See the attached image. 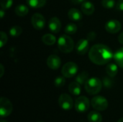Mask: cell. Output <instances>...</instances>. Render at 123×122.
Here are the masks:
<instances>
[{"instance_id": "cell-1", "label": "cell", "mask_w": 123, "mask_h": 122, "mask_svg": "<svg viewBox=\"0 0 123 122\" xmlns=\"http://www.w3.org/2000/svg\"><path fill=\"white\" fill-rule=\"evenodd\" d=\"M113 57L114 55L111 49L103 44L94 45L89 51V58L90 60L98 65L108 63Z\"/></svg>"}, {"instance_id": "cell-2", "label": "cell", "mask_w": 123, "mask_h": 122, "mask_svg": "<svg viewBox=\"0 0 123 122\" xmlns=\"http://www.w3.org/2000/svg\"><path fill=\"white\" fill-rule=\"evenodd\" d=\"M58 47L62 52L69 53L72 52L74 48V42L73 39L67 35H61L58 39Z\"/></svg>"}, {"instance_id": "cell-3", "label": "cell", "mask_w": 123, "mask_h": 122, "mask_svg": "<svg viewBox=\"0 0 123 122\" xmlns=\"http://www.w3.org/2000/svg\"><path fill=\"white\" fill-rule=\"evenodd\" d=\"M102 81L98 78H89L84 84L86 91L90 95H96L100 92L102 88Z\"/></svg>"}, {"instance_id": "cell-4", "label": "cell", "mask_w": 123, "mask_h": 122, "mask_svg": "<svg viewBox=\"0 0 123 122\" xmlns=\"http://www.w3.org/2000/svg\"><path fill=\"white\" fill-rule=\"evenodd\" d=\"M78 65L74 62H68L62 68L61 73L65 78H73L75 76L78 72Z\"/></svg>"}, {"instance_id": "cell-5", "label": "cell", "mask_w": 123, "mask_h": 122, "mask_svg": "<svg viewBox=\"0 0 123 122\" xmlns=\"http://www.w3.org/2000/svg\"><path fill=\"white\" fill-rule=\"evenodd\" d=\"M90 106V101L86 96H79L75 101V109L77 112L83 114L86 112Z\"/></svg>"}, {"instance_id": "cell-6", "label": "cell", "mask_w": 123, "mask_h": 122, "mask_svg": "<svg viewBox=\"0 0 123 122\" xmlns=\"http://www.w3.org/2000/svg\"><path fill=\"white\" fill-rule=\"evenodd\" d=\"M91 104L92 107L99 111H102L106 110L108 108V101L106 98L102 96H94L92 101Z\"/></svg>"}, {"instance_id": "cell-7", "label": "cell", "mask_w": 123, "mask_h": 122, "mask_svg": "<svg viewBox=\"0 0 123 122\" xmlns=\"http://www.w3.org/2000/svg\"><path fill=\"white\" fill-rule=\"evenodd\" d=\"M12 112V104L5 97L0 99V116L1 118L9 116Z\"/></svg>"}, {"instance_id": "cell-8", "label": "cell", "mask_w": 123, "mask_h": 122, "mask_svg": "<svg viewBox=\"0 0 123 122\" xmlns=\"http://www.w3.org/2000/svg\"><path fill=\"white\" fill-rule=\"evenodd\" d=\"M58 104L62 109L68 111L71 110L74 107V101L68 94L62 93L59 96Z\"/></svg>"}, {"instance_id": "cell-9", "label": "cell", "mask_w": 123, "mask_h": 122, "mask_svg": "<svg viewBox=\"0 0 123 122\" xmlns=\"http://www.w3.org/2000/svg\"><path fill=\"white\" fill-rule=\"evenodd\" d=\"M31 22L33 27L37 30H41L45 26V19L40 13H35L32 15Z\"/></svg>"}, {"instance_id": "cell-10", "label": "cell", "mask_w": 123, "mask_h": 122, "mask_svg": "<svg viewBox=\"0 0 123 122\" xmlns=\"http://www.w3.org/2000/svg\"><path fill=\"white\" fill-rule=\"evenodd\" d=\"M122 28L121 23L116 19H111L105 24V29L110 34H115L120 31Z\"/></svg>"}, {"instance_id": "cell-11", "label": "cell", "mask_w": 123, "mask_h": 122, "mask_svg": "<svg viewBox=\"0 0 123 122\" xmlns=\"http://www.w3.org/2000/svg\"><path fill=\"white\" fill-rule=\"evenodd\" d=\"M89 40L86 39H81L79 40L76 45V51L79 55H85L89 50Z\"/></svg>"}, {"instance_id": "cell-12", "label": "cell", "mask_w": 123, "mask_h": 122, "mask_svg": "<svg viewBox=\"0 0 123 122\" xmlns=\"http://www.w3.org/2000/svg\"><path fill=\"white\" fill-rule=\"evenodd\" d=\"M47 65L49 68L52 70H57L60 68L61 65V58L56 55H50L46 61Z\"/></svg>"}, {"instance_id": "cell-13", "label": "cell", "mask_w": 123, "mask_h": 122, "mask_svg": "<svg viewBox=\"0 0 123 122\" xmlns=\"http://www.w3.org/2000/svg\"><path fill=\"white\" fill-rule=\"evenodd\" d=\"M48 28L50 32L53 33H58L61 29V22L58 17H52L48 22Z\"/></svg>"}, {"instance_id": "cell-14", "label": "cell", "mask_w": 123, "mask_h": 122, "mask_svg": "<svg viewBox=\"0 0 123 122\" xmlns=\"http://www.w3.org/2000/svg\"><path fill=\"white\" fill-rule=\"evenodd\" d=\"M81 8L82 12L86 15H92L95 10L94 5L92 2L88 1H86L84 3H82Z\"/></svg>"}, {"instance_id": "cell-15", "label": "cell", "mask_w": 123, "mask_h": 122, "mask_svg": "<svg viewBox=\"0 0 123 122\" xmlns=\"http://www.w3.org/2000/svg\"><path fill=\"white\" fill-rule=\"evenodd\" d=\"M68 17L71 20L79 21L82 19V14L79 9L76 8H71L68 12Z\"/></svg>"}, {"instance_id": "cell-16", "label": "cell", "mask_w": 123, "mask_h": 122, "mask_svg": "<svg viewBox=\"0 0 123 122\" xmlns=\"http://www.w3.org/2000/svg\"><path fill=\"white\" fill-rule=\"evenodd\" d=\"M68 91L69 92L74 96H79L81 92V84H79L76 81L71 82L68 86Z\"/></svg>"}, {"instance_id": "cell-17", "label": "cell", "mask_w": 123, "mask_h": 122, "mask_svg": "<svg viewBox=\"0 0 123 122\" xmlns=\"http://www.w3.org/2000/svg\"><path fill=\"white\" fill-rule=\"evenodd\" d=\"M106 72L109 76L114 78L118 73V67L114 63H110L106 67Z\"/></svg>"}, {"instance_id": "cell-18", "label": "cell", "mask_w": 123, "mask_h": 122, "mask_svg": "<svg viewBox=\"0 0 123 122\" xmlns=\"http://www.w3.org/2000/svg\"><path fill=\"white\" fill-rule=\"evenodd\" d=\"M42 41L45 45L50 46L55 43L56 37L52 34H45L42 37Z\"/></svg>"}, {"instance_id": "cell-19", "label": "cell", "mask_w": 123, "mask_h": 122, "mask_svg": "<svg viewBox=\"0 0 123 122\" xmlns=\"http://www.w3.org/2000/svg\"><path fill=\"white\" fill-rule=\"evenodd\" d=\"M15 14L19 17H24L27 15L29 12V9L26 5L24 4H19L17 6H16L14 9Z\"/></svg>"}, {"instance_id": "cell-20", "label": "cell", "mask_w": 123, "mask_h": 122, "mask_svg": "<svg viewBox=\"0 0 123 122\" xmlns=\"http://www.w3.org/2000/svg\"><path fill=\"white\" fill-rule=\"evenodd\" d=\"M27 4L35 9H39L45 6L47 0H26Z\"/></svg>"}, {"instance_id": "cell-21", "label": "cell", "mask_w": 123, "mask_h": 122, "mask_svg": "<svg viewBox=\"0 0 123 122\" xmlns=\"http://www.w3.org/2000/svg\"><path fill=\"white\" fill-rule=\"evenodd\" d=\"M89 122H102V116L98 111H91L88 114Z\"/></svg>"}, {"instance_id": "cell-22", "label": "cell", "mask_w": 123, "mask_h": 122, "mask_svg": "<svg viewBox=\"0 0 123 122\" xmlns=\"http://www.w3.org/2000/svg\"><path fill=\"white\" fill-rule=\"evenodd\" d=\"M114 59L116 63L120 68H123V47L116 51V52L114 54Z\"/></svg>"}, {"instance_id": "cell-23", "label": "cell", "mask_w": 123, "mask_h": 122, "mask_svg": "<svg viewBox=\"0 0 123 122\" xmlns=\"http://www.w3.org/2000/svg\"><path fill=\"white\" fill-rule=\"evenodd\" d=\"M89 79V73L86 71H83L80 73L76 77V81L81 85H84Z\"/></svg>"}, {"instance_id": "cell-24", "label": "cell", "mask_w": 123, "mask_h": 122, "mask_svg": "<svg viewBox=\"0 0 123 122\" xmlns=\"http://www.w3.org/2000/svg\"><path fill=\"white\" fill-rule=\"evenodd\" d=\"M22 28L19 25L13 26L9 29V35L14 37H19L22 34Z\"/></svg>"}, {"instance_id": "cell-25", "label": "cell", "mask_w": 123, "mask_h": 122, "mask_svg": "<svg viewBox=\"0 0 123 122\" xmlns=\"http://www.w3.org/2000/svg\"><path fill=\"white\" fill-rule=\"evenodd\" d=\"M64 31L68 35H74L77 31V26L74 23H68L66 26Z\"/></svg>"}, {"instance_id": "cell-26", "label": "cell", "mask_w": 123, "mask_h": 122, "mask_svg": "<svg viewBox=\"0 0 123 122\" xmlns=\"http://www.w3.org/2000/svg\"><path fill=\"white\" fill-rule=\"evenodd\" d=\"M102 84L106 88H111L114 86V81L110 76H105L102 79Z\"/></svg>"}, {"instance_id": "cell-27", "label": "cell", "mask_w": 123, "mask_h": 122, "mask_svg": "<svg viewBox=\"0 0 123 122\" xmlns=\"http://www.w3.org/2000/svg\"><path fill=\"white\" fill-rule=\"evenodd\" d=\"M64 78H65L64 76H58V77L55 78V79L54 81L55 86L57 87V88L63 87L66 83V80H65Z\"/></svg>"}, {"instance_id": "cell-28", "label": "cell", "mask_w": 123, "mask_h": 122, "mask_svg": "<svg viewBox=\"0 0 123 122\" xmlns=\"http://www.w3.org/2000/svg\"><path fill=\"white\" fill-rule=\"evenodd\" d=\"M13 4V0H1L0 1V5L1 9L6 10L9 9Z\"/></svg>"}, {"instance_id": "cell-29", "label": "cell", "mask_w": 123, "mask_h": 122, "mask_svg": "<svg viewBox=\"0 0 123 122\" xmlns=\"http://www.w3.org/2000/svg\"><path fill=\"white\" fill-rule=\"evenodd\" d=\"M102 5L106 9H112L115 6V0H102Z\"/></svg>"}, {"instance_id": "cell-30", "label": "cell", "mask_w": 123, "mask_h": 122, "mask_svg": "<svg viewBox=\"0 0 123 122\" xmlns=\"http://www.w3.org/2000/svg\"><path fill=\"white\" fill-rule=\"evenodd\" d=\"M8 40L7 35L5 32H0V47H3L4 45L6 43Z\"/></svg>"}, {"instance_id": "cell-31", "label": "cell", "mask_w": 123, "mask_h": 122, "mask_svg": "<svg viewBox=\"0 0 123 122\" xmlns=\"http://www.w3.org/2000/svg\"><path fill=\"white\" fill-rule=\"evenodd\" d=\"M116 8L120 10L123 11V0H118L116 4Z\"/></svg>"}, {"instance_id": "cell-32", "label": "cell", "mask_w": 123, "mask_h": 122, "mask_svg": "<svg viewBox=\"0 0 123 122\" xmlns=\"http://www.w3.org/2000/svg\"><path fill=\"white\" fill-rule=\"evenodd\" d=\"M95 37H96V34H95L94 32H89V33L87 35V40H88L89 41L94 40Z\"/></svg>"}, {"instance_id": "cell-33", "label": "cell", "mask_w": 123, "mask_h": 122, "mask_svg": "<svg viewBox=\"0 0 123 122\" xmlns=\"http://www.w3.org/2000/svg\"><path fill=\"white\" fill-rule=\"evenodd\" d=\"M86 1V0H71V1L73 4H81V3H84Z\"/></svg>"}, {"instance_id": "cell-34", "label": "cell", "mask_w": 123, "mask_h": 122, "mask_svg": "<svg viewBox=\"0 0 123 122\" xmlns=\"http://www.w3.org/2000/svg\"><path fill=\"white\" fill-rule=\"evenodd\" d=\"M118 40H119V42L123 44V32H121L120 34V35L118 36Z\"/></svg>"}, {"instance_id": "cell-35", "label": "cell", "mask_w": 123, "mask_h": 122, "mask_svg": "<svg viewBox=\"0 0 123 122\" xmlns=\"http://www.w3.org/2000/svg\"><path fill=\"white\" fill-rule=\"evenodd\" d=\"M0 68H1V74H0V77L1 78L4 75V68L2 64H0Z\"/></svg>"}, {"instance_id": "cell-36", "label": "cell", "mask_w": 123, "mask_h": 122, "mask_svg": "<svg viewBox=\"0 0 123 122\" xmlns=\"http://www.w3.org/2000/svg\"><path fill=\"white\" fill-rule=\"evenodd\" d=\"M4 10L2 9H1V10H0V17H1V19H2L4 17Z\"/></svg>"}, {"instance_id": "cell-37", "label": "cell", "mask_w": 123, "mask_h": 122, "mask_svg": "<svg viewBox=\"0 0 123 122\" xmlns=\"http://www.w3.org/2000/svg\"><path fill=\"white\" fill-rule=\"evenodd\" d=\"M117 122H123V118H121V119H119V121H118Z\"/></svg>"}, {"instance_id": "cell-38", "label": "cell", "mask_w": 123, "mask_h": 122, "mask_svg": "<svg viewBox=\"0 0 123 122\" xmlns=\"http://www.w3.org/2000/svg\"><path fill=\"white\" fill-rule=\"evenodd\" d=\"M0 122H6V121H5V120H4V119H3V118H2V119H1Z\"/></svg>"}, {"instance_id": "cell-39", "label": "cell", "mask_w": 123, "mask_h": 122, "mask_svg": "<svg viewBox=\"0 0 123 122\" xmlns=\"http://www.w3.org/2000/svg\"></svg>"}]
</instances>
